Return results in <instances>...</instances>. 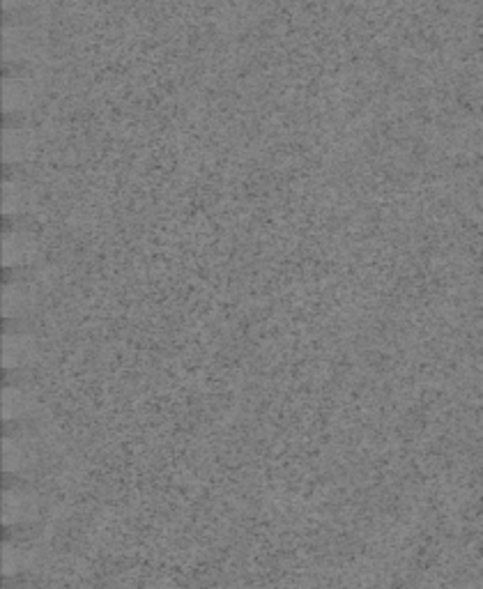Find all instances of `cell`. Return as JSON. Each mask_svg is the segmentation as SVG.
Returning a JSON list of instances; mask_svg holds the SVG:
<instances>
[{
    "label": "cell",
    "instance_id": "cell-1",
    "mask_svg": "<svg viewBox=\"0 0 483 589\" xmlns=\"http://www.w3.org/2000/svg\"><path fill=\"white\" fill-rule=\"evenodd\" d=\"M23 3H28V0H3V5H5V7H9V9L21 7Z\"/></svg>",
    "mask_w": 483,
    "mask_h": 589
}]
</instances>
